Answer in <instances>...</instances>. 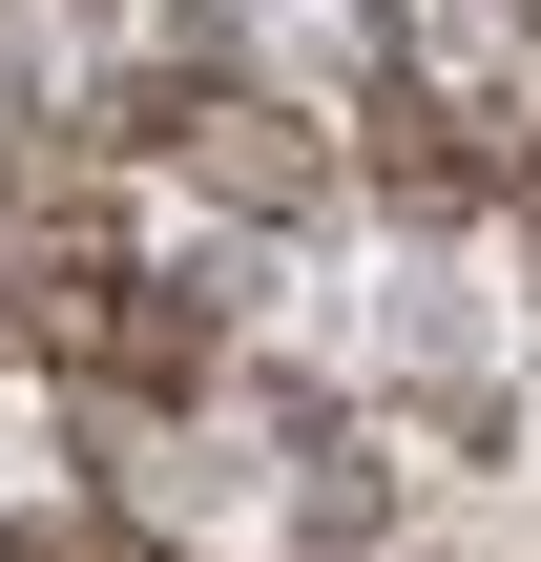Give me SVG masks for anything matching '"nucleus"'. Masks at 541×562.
<instances>
[{
  "label": "nucleus",
  "instance_id": "1",
  "mask_svg": "<svg viewBox=\"0 0 541 562\" xmlns=\"http://www.w3.org/2000/svg\"><path fill=\"white\" fill-rule=\"evenodd\" d=\"M521 167H541V104H459V83H375L354 104V188L396 229H480V209H521Z\"/></svg>",
  "mask_w": 541,
  "mask_h": 562
},
{
  "label": "nucleus",
  "instance_id": "2",
  "mask_svg": "<svg viewBox=\"0 0 541 562\" xmlns=\"http://www.w3.org/2000/svg\"><path fill=\"white\" fill-rule=\"evenodd\" d=\"M167 167H188V188H208L229 229H292V209H334V188H354V125H313L292 83H229V104H208V125H188Z\"/></svg>",
  "mask_w": 541,
  "mask_h": 562
},
{
  "label": "nucleus",
  "instance_id": "3",
  "mask_svg": "<svg viewBox=\"0 0 541 562\" xmlns=\"http://www.w3.org/2000/svg\"><path fill=\"white\" fill-rule=\"evenodd\" d=\"M292 542L313 562H375L396 542V459H375V438H292Z\"/></svg>",
  "mask_w": 541,
  "mask_h": 562
}]
</instances>
